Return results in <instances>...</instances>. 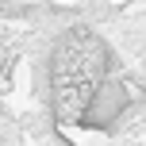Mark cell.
Here are the masks:
<instances>
[{
	"label": "cell",
	"instance_id": "obj_1",
	"mask_svg": "<svg viewBox=\"0 0 146 146\" xmlns=\"http://www.w3.org/2000/svg\"><path fill=\"white\" fill-rule=\"evenodd\" d=\"M108 85V46L92 31H73L50 58V96L66 123H81Z\"/></svg>",
	"mask_w": 146,
	"mask_h": 146
}]
</instances>
